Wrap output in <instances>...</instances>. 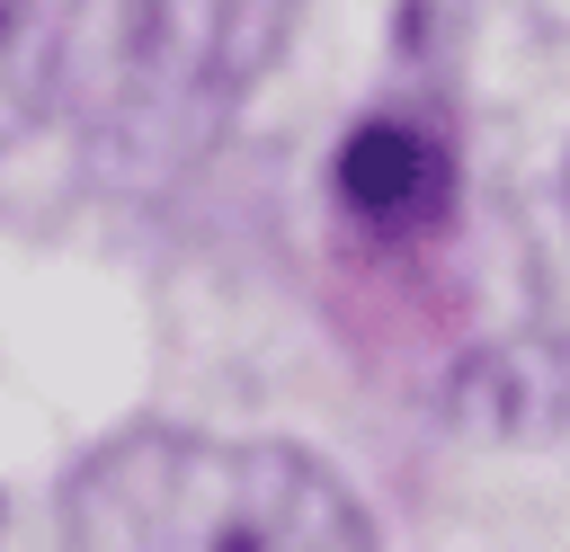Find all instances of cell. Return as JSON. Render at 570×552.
Segmentation results:
<instances>
[{"mask_svg": "<svg viewBox=\"0 0 570 552\" xmlns=\"http://www.w3.org/2000/svg\"><path fill=\"white\" fill-rule=\"evenodd\" d=\"M62 543L89 552H356L365 499L285 436L125 427L62 481Z\"/></svg>", "mask_w": 570, "mask_h": 552, "instance_id": "6da1fadb", "label": "cell"}, {"mask_svg": "<svg viewBox=\"0 0 570 552\" xmlns=\"http://www.w3.org/2000/svg\"><path fill=\"white\" fill-rule=\"evenodd\" d=\"M294 36V0H125L89 62H62L89 178L125 196L178 187L258 98Z\"/></svg>", "mask_w": 570, "mask_h": 552, "instance_id": "7a4b0ae2", "label": "cell"}, {"mask_svg": "<svg viewBox=\"0 0 570 552\" xmlns=\"http://www.w3.org/2000/svg\"><path fill=\"white\" fill-rule=\"evenodd\" d=\"M454 196V151L428 116L383 107L338 142V205L365 231H428Z\"/></svg>", "mask_w": 570, "mask_h": 552, "instance_id": "3957f363", "label": "cell"}, {"mask_svg": "<svg viewBox=\"0 0 570 552\" xmlns=\"http://www.w3.org/2000/svg\"><path fill=\"white\" fill-rule=\"evenodd\" d=\"M80 0H0V134H27L62 98Z\"/></svg>", "mask_w": 570, "mask_h": 552, "instance_id": "277c9868", "label": "cell"}, {"mask_svg": "<svg viewBox=\"0 0 570 552\" xmlns=\"http://www.w3.org/2000/svg\"><path fill=\"white\" fill-rule=\"evenodd\" d=\"M534 294H543L552 347L570 356V151H561L552 196H543V223H534Z\"/></svg>", "mask_w": 570, "mask_h": 552, "instance_id": "5b68a950", "label": "cell"}]
</instances>
